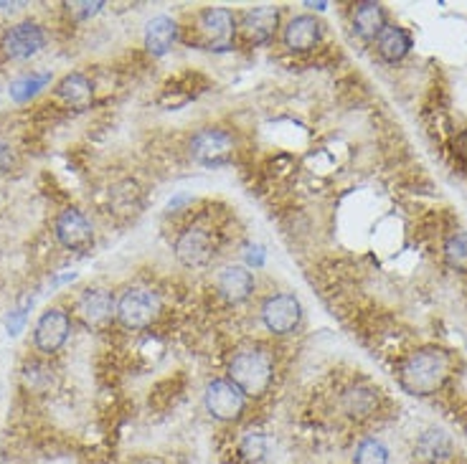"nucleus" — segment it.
<instances>
[{
    "label": "nucleus",
    "instance_id": "nucleus-1",
    "mask_svg": "<svg viewBox=\"0 0 467 464\" xmlns=\"http://www.w3.org/2000/svg\"><path fill=\"white\" fill-rule=\"evenodd\" d=\"M447 378H450V356L440 348L417 350L399 368V383L411 396L437 394Z\"/></svg>",
    "mask_w": 467,
    "mask_h": 464
},
{
    "label": "nucleus",
    "instance_id": "nucleus-2",
    "mask_svg": "<svg viewBox=\"0 0 467 464\" xmlns=\"http://www.w3.org/2000/svg\"><path fill=\"white\" fill-rule=\"evenodd\" d=\"M229 381L246 398H259L275 381V360L265 348H242L229 360Z\"/></svg>",
    "mask_w": 467,
    "mask_h": 464
},
{
    "label": "nucleus",
    "instance_id": "nucleus-3",
    "mask_svg": "<svg viewBox=\"0 0 467 464\" xmlns=\"http://www.w3.org/2000/svg\"><path fill=\"white\" fill-rule=\"evenodd\" d=\"M203 407L211 418L232 424L239 421L246 408V396L229 378H213L203 388Z\"/></svg>",
    "mask_w": 467,
    "mask_h": 464
},
{
    "label": "nucleus",
    "instance_id": "nucleus-4",
    "mask_svg": "<svg viewBox=\"0 0 467 464\" xmlns=\"http://www.w3.org/2000/svg\"><path fill=\"white\" fill-rule=\"evenodd\" d=\"M161 302L145 287H130L122 292V297L117 300V320L119 325L128 330H145L152 325V320L158 317Z\"/></svg>",
    "mask_w": 467,
    "mask_h": 464
},
{
    "label": "nucleus",
    "instance_id": "nucleus-5",
    "mask_svg": "<svg viewBox=\"0 0 467 464\" xmlns=\"http://www.w3.org/2000/svg\"><path fill=\"white\" fill-rule=\"evenodd\" d=\"M71 333V317L64 307H48L34 327V345L44 356H54L67 345Z\"/></svg>",
    "mask_w": 467,
    "mask_h": 464
},
{
    "label": "nucleus",
    "instance_id": "nucleus-6",
    "mask_svg": "<svg viewBox=\"0 0 467 464\" xmlns=\"http://www.w3.org/2000/svg\"><path fill=\"white\" fill-rule=\"evenodd\" d=\"M234 34H236V18L229 8L209 5L199 13L201 44L209 51H223L232 46Z\"/></svg>",
    "mask_w": 467,
    "mask_h": 464
},
{
    "label": "nucleus",
    "instance_id": "nucleus-7",
    "mask_svg": "<svg viewBox=\"0 0 467 464\" xmlns=\"http://www.w3.org/2000/svg\"><path fill=\"white\" fill-rule=\"evenodd\" d=\"M191 155L193 160L206 168H222L232 163L234 158V139L226 129L206 128L201 129L196 138L191 139Z\"/></svg>",
    "mask_w": 467,
    "mask_h": 464
},
{
    "label": "nucleus",
    "instance_id": "nucleus-8",
    "mask_svg": "<svg viewBox=\"0 0 467 464\" xmlns=\"http://www.w3.org/2000/svg\"><path fill=\"white\" fill-rule=\"evenodd\" d=\"M44 46H47V31L36 21H21V24L11 26L0 38L3 54L13 61H26V58L36 57Z\"/></svg>",
    "mask_w": 467,
    "mask_h": 464
},
{
    "label": "nucleus",
    "instance_id": "nucleus-9",
    "mask_svg": "<svg viewBox=\"0 0 467 464\" xmlns=\"http://www.w3.org/2000/svg\"><path fill=\"white\" fill-rule=\"evenodd\" d=\"M303 320V304L295 294H272L267 302L262 304V323L267 327L269 333L275 335H287L295 327L300 325Z\"/></svg>",
    "mask_w": 467,
    "mask_h": 464
},
{
    "label": "nucleus",
    "instance_id": "nucleus-10",
    "mask_svg": "<svg viewBox=\"0 0 467 464\" xmlns=\"http://www.w3.org/2000/svg\"><path fill=\"white\" fill-rule=\"evenodd\" d=\"M54 236L69 252H87L94 244V229L79 209H64L54 221Z\"/></svg>",
    "mask_w": 467,
    "mask_h": 464
},
{
    "label": "nucleus",
    "instance_id": "nucleus-11",
    "mask_svg": "<svg viewBox=\"0 0 467 464\" xmlns=\"http://www.w3.org/2000/svg\"><path fill=\"white\" fill-rule=\"evenodd\" d=\"M77 314L87 327H105L117 314L115 294L105 287H89L77 300Z\"/></svg>",
    "mask_w": 467,
    "mask_h": 464
},
{
    "label": "nucleus",
    "instance_id": "nucleus-12",
    "mask_svg": "<svg viewBox=\"0 0 467 464\" xmlns=\"http://www.w3.org/2000/svg\"><path fill=\"white\" fill-rule=\"evenodd\" d=\"M175 256L183 267H206L213 256V239L209 232L191 226L175 239Z\"/></svg>",
    "mask_w": 467,
    "mask_h": 464
},
{
    "label": "nucleus",
    "instance_id": "nucleus-13",
    "mask_svg": "<svg viewBox=\"0 0 467 464\" xmlns=\"http://www.w3.org/2000/svg\"><path fill=\"white\" fill-rule=\"evenodd\" d=\"M277 28H280V8L275 5L249 8L242 18V34L249 44H269Z\"/></svg>",
    "mask_w": 467,
    "mask_h": 464
},
{
    "label": "nucleus",
    "instance_id": "nucleus-14",
    "mask_svg": "<svg viewBox=\"0 0 467 464\" xmlns=\"http://www.w3.org/2000/svg\"><path fill=\"white\" fill-rule=\"evenodd\" d=\"M320 38H323V24L316 15H295L282 31L285 46L290 51H297V54L313 51L320 44Z\"/></svg>",
    "mask_w": 467,
    "mask_h": 464
},
{
    "label": "nucleus",
    "instance_id": "nucleus-15",
    "mask_svg": "<svg viewBox=\"0 0 467 464\" xmlns=\"http://www.w3.org/2000/svg\"><path fill=\"white\" fill-rule=\"evenodd\" d=\"M216 287L222 292L223 300L229 302H244L252 292H254V277L252 272L242 264H234V267H223L222 274L216 277Z\"/></svg>",
    "mask_w": 467,
    "mask_h": 464
},
{
    "label": "nucleus",
    "instance_id": "nucleus-16",
    "mask_svg": "<svg viewBox=\"0 0 467 464\" xmlns=\"http://www.w3.org/2000/svg\"><path fill=\"white\" fill-rule=\"evenodd\" d=\"M178 41V24L168 15H155L150 24L145 26V48L152 57H165Z\"/></svg>",
    "mask_w": 467,
    "mask_h": 464
},
{
    "label": "nucleus",
    "instance_id": "nucleus-17",
    "mask_svg": "<svg viewBox=\"0 0 467 464\" xmlns=\"http://www.w3.org/2000/svg\"><path fill=\"white\" fill-rule=\"evenodd\" d=\"M340 407L346 411V417L363 421L371 418L379 408V391L368 388V386H350L340 396Z\"/></svg>",
    "mask_w": 467,
    "mask_h": 464
},
{
    "label": "nucleus",
    "instance_id": "nucleus-18",
    "mask_svg": "<svg viewBox=\"0 0 467 464\" xmlns=\"http://www.w3.org/2000/svg\"><path fill=\"white\" fill-rule=\"evenodd\" d=\"M409 48H411V34H409L407 28H401V26L386 24L384 31L376 36V51L389 64L401 61L409 54Z\"/></svg>",
    "mask_w": 467,
    "mask_h": 464
},
{
    "label": "nucleus",
    "instance_id": "nucleus-19",
    "mask_svg": "<svg viewBox=\"0 0 467 464\" xmlns=\"http://www.w3.org/2000/svg\"><path fill=\"white\" fill-rule=\"evenodd\" d=\"M386 13L384 8L374 3V0H363L353 11V28L356 34L366 38V41H376V36L384 31Z\"/></svg>",
    "mask_w": 467,
    "mask_h": 464
},
{
    "label": "nucleus",
    "instance_id": "nucleus-20",
    "mask_svg": "<svg viewBox=\"0 0 467 464\" xmlns=\"http://www.w3.org/2000/svg\"><path fill=\"white\" fill-rule=\"evenodd\" d=\"M414 452H417V457L424 459V462L437 464L452 454V439H450L442 429H430L424 431L420 439H417Z\"/></svg>",
    "mask_w": 467,
    "mask_h": 464
},
{
    "label": "nucleus",
    "instance_id": "nucleus-21",
    "mask_svg": "<svg viewBox=\"0 0 467 464\" xmlns=\"http://www.w3.org/2000/svg\"><path fill=\"white\" fill-rule=\"evenodd\" d=\"M57 94L69 107L84 109V107L92 102V82L84 77L82 71H74V74H67V77L58 82Z\"/></svg>",
    "mask_w": 467,
    "mask_h": 464
},
{
    "label": "nucleus",
    "instance_id": "nucleus-22",
    "mask_svg": "<svg viewBox=\"0 0 467 464\" xmlns=\"http://www.w3.org/2000/svg\"><path fill=\"white\" fill-rule=\"evenodd\" d=\"M389 447L376 437H366L358 441L353 452V464H389Z\"/></svg>",
    "mask_w": 467,
    "mask_h": 464
},
{
    "label": "nucleus",
    "instance_id": "nucleus-23",
    "mask_svg": "<svg viewBox=\"0 0 467 464\" xmlns=\"http://www.w3.org/2000/svg\"><path fill=\"white\" fill-rule=\"evenodd\" d=\"M51 82V74H24L11 84V97L16 102H28Z\"/></svg>",
    "mask_w": 467,
    "mask_h": 464
},
{
    "label": "nucleus",
    "instance_id": "nucleus-24",
    "mask_svg": "<svg viewBox=\"0 0 467 464\" xmlns=\"http://www.w3.org/2000/svg\"><path fill=\"white\" fill-rule=\"evenodd\" d=\"M442 254H444V262H447V267L467 274V233L462 232L452 233V236L444 242Z\"/></svg>",
    "mask_w": 467,
    "mask_h": 464
},
{
    "label": "nucleus",
    "instance_id": "nucleus-25",
    "mask_svg": "<svg viewBox=\"0 0 467 464\" xmlns=\"http://www.w3.org/2000/svg\"><path fill=\"white\" fill-rule=\"evenodd\" d=\"M239 452L244 459L249 462H259L265 454H267V439H265V434H259V431H249L242 444H239Z\"/></svg>",
    "mask_w": 467,
    "mask_h": 464
},
{
    "label": "nucleus",
    "instance_id": "nucleus-26",
    "mask_svg": "<svg viewBox=\"0 0 467 464\" xmlns=\"http://www.w3.org/2000/svg\"><path fill=\"white\" fill-rule=\"evenodd\" d=\"M28 307H31V300H24L13 313H8V333H11V335H18V333L24 330Z\"/></svg>",
    "mask_w": 467,
    "mask_h": 464
},
{
    "label": "nucleus",
    "instance_id": "nucleus-27",
    "mask_svg": "<svg viewBox=\"0 0 467 464\" xmlns=\"http://www.w3.org/2000/svg\"><path fill=\"white\" fill-rule=\"evenodd\" d=\"M67 8H69V15L84 21V18H92V15H97V13L102 11V8H105V3H71V5H67Z\"/></svg>",
    "mask_w": 467,
    "mask_h": 464
},
{
    "label": "nucleus",
    "instance_id": "nucleus-28",
    "mask_svg": "<svg viewBox=\"0 0 467 464\" xmlns=\"http://www.w3.org/2000/svg\"><path fill=\"white\" fill-rule=\"evenodd\" d=\"M13 165H16V152H13V148L8 142L0 139V175L11 173Z\"/></svg>",
    "mask_w": 467,
    "mask_h": 464
},
{
    "label": "nucleus",
    "instance_id": "nucleus-29",
    "mask_svg": "<svg viewBox=\"0 0 467 464\" xmlns=\"http://www.w3.org/2000/svg\"><path fill=\"white\" fill-rule=\"evenodd\" d=\"M452 152H455V158L460 160V165H465L467 168V129L462 132H457L455 139H452Z\"/></svg>",
    "mask_w": 467,
    "mask_h": 464
},
{
    "label": "nucleus",
    "instance_id": "nucleus-30",
    "mask_svg": "<svg viewBox=\"0 0 467 464\" xmlns=\"http://www.w3.org/2000/svg\"><path fill=\"white\" fill-rule=\"evenodd\" d=\"M138 464H163V462H155V459H142V462H138Z\"/></svg>",
    "mask_w": 467,
    "mask_h": 464
}]
</instances>
